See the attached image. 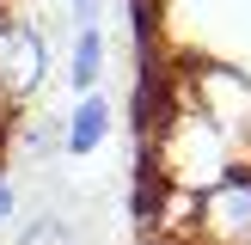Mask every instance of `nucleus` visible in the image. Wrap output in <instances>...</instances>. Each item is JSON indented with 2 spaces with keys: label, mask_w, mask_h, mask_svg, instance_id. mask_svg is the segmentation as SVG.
<instances>
[{
  "label": "nucleus",
  "mask_w": 251,
  "mask_h": 245,
  "mask_svg": "<svg viewBox=\"0 0 251 245\" xmlns=\"http://www.w3.org/2000/svg\"><path fill=\"white\" fill-rule=\"evenodd\" d=\"M98 74H104V31H98V24H86V31H74L68 86H74V92H98Z\"/></svg>",
  "instance_id": "obj_4"
},
{
  "label": "nucleus",
  "mask_w": 251,
  "mask_h": 245,
  "mask_svg": "<svg viewBox=\"0 0 251 245\" xmlns=\"http://www.w3.org/2000/svg\"><path fill=\"white\" fill-rule=\"evenodd\" d=\"M19 245H74V227L61 215H37L31 227H19Z\"/></svg>",
  "instance_id": "obj_5"
},
{
  "label": "nucleus",
  "mask_w": 251,
  "mask_h": 245,
  "mask_svg": "<svg viewBox=\"0 0 251 245\" xmlns=\"http://www.w3.org/2000/svg\"><path fill=\"white\" fill-rule=\"evenodd\" d=\"M68 6H74V24H80V31L98 24V0H68Z\"/></svg>",
  "instance_id": "obj_7"
},
{
  "label": "nucleus",
  "mask_w": 251,
  "mask_h": 245,
  "mask_svg": "<svg viewBox=\"0 0 251 245\" xmlns=\"http://www.w3.org/2000/svg\"><path fill=\"white\" fill-rule=\"evenodd\" d=\"M104 135H110V98L104 92H80L68 129H61V147L68 153H92V147H104Z\"/></svg>",
  "instance_id": "obj_3"
},
{
  "label": "nucleus",
  "mask_w": 251,
  "mask_h": 245,
  "mask_svg": "<svg viewBox=\"0 0 251 245\" xmlns=\"http://www.w3.org/2000/svg\"><path fill=\"white\" fill-rule=\"evenodd\" d=\"M12 215H19V190H12V178L0 172V227H6Z\"/></svg>",
  "instance_id": "obj_6"
},
{
  "label": "nucleus",
  "mask_w": 251,
  "mask_h": 245,
  "mask_svg": "<svg viewBox=\"0 0 251 245\" xmlns=\"http://www.w3.org/2000/svg\"><path fill=\"white\" fill-rule=\"evenodd\" d=\"M43 80H49L43 31H31V24H19V19H0V98H6V104H25Z\"/></svg>",
  "instance_id": "obj_2"
},
{
  "label": "nucleus",
  "mask_w": 251,
  "mask_h": 245,
  "mask_svg": "<svg viewBox=\"0 0 251 245\" xmlns=\"http://www.w3.org/2000/svg\"><path fill=\"white\" fill-rule=\"evenodd\" d=\"M190 245H251V166L221 172L208 190H196Z\"/></svg>",
  "instance_id": "obj_1"
}]
</instances>
